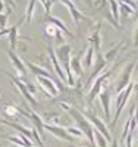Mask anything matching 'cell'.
I'll return each instance as SVG.
<instances>
[{"label":"cell","instance_id":"6da1fadb","mask_svg":"<svg viewBox=\"0 0 138 147\" xmlns=\"http://www.w3.org/2000/svg\"><path fill=\"white\" fill-rule=\"evenodd\" d=\"M71 52H72V49H71V46L69 44H62V46H59L56 50H55V53H56V57H57V60H59V63L63 66V71H69L71 69Z\"/></svg>","mask_w":138,"mask_h":147},{"label":"cell","instance_id":"7a4b0ae2","mask_svg":"<svg viewBox=\"0 0 138 147\" xmlns=\"http://www.w3.org/2000/svg\"><path fill=\"white\" fill-rule=\"evenodd\" d=\"M93 28V27H91ZM87 41L90 43V46L94 47L96 53H102V22H97L91 32L87 35Z\"/></svg>","mask_w":138,"mask_h":147},{"label":"cell","instance_id":"3957f363","mask_svg":"<svg viewBox=\"0 0 138 147\" xmlns=\"http://www.w3.org/2000/svg\"><path fill=\"white\" fill-rule=\"evenodd\" d=\"M134 68H135V62H131V63H128L127 66L123 68L120 77H119V80H118V82H116V91H118V93H120L122 90H125V88L128 87Z\"/></svg>","mask_w":138,"mask_h":147},{"label":"cell","instance_id":"277c9868","mask_svg":"<svg viewBox=\"0 0 138 147\" xmlns=\"http://www.w3.org/2000/svg\"><path fill=\"white\" fill-rule=\"evenodd\" d=\"M60 3L62 5H65L68 9H69V13H71V18H72V21H73V24L77 27H79V24H81V19H84V21H87V22H90L88 21V18H87L82 12L75 6V3L72 2V0H60Z\"/></svg>","mask_w":138,"mask_h":147},{"label":"cell","instance_id":"5b68a950","mask_svg":"<svg viewBox=\"0 0 138 147\" xmlns=\"http://www.w3.org/2000/svg\"><path fill=\"white\" fill-rule=\"evenodd\" d=\"M107 65H109V63L104 60V56H103L102 53H96V62L93 63L94 69H93L91 75H90V78H88V84H91L93 81H96V80H97V75H98V74L102 72Z\"/></svg>","mask_w":138,"mask_h":147},{"label":"cell","instance_id":"8992f818","mask_svg":"<svg viewBox=\"0 0 138 147\" xmlns=\"http://www.w3.org/2000/svg\"><path fill=\"white\" fill-rule=\"evenodd\" d=\"M7 56H9V59H10V62H12V65H13L15 66V69L21 74V75L22 77H25V75H27V66H25V63H24V60L13 52V50H10V49H9V52H7Z\"/></svg>","mask_w":138,"mask_h":147},{"label":"cell","instance_id":"52a82bcc","mask_svg":"<svg viewBox=\"0 0 138 147\" xmlns=\"http://www.w3.org/2000/svg\"><path fill=\"white\" fill-rule=\"evenodd\" d=\"M48 57H50V62H52V65H53V68H55V71H56V74L59 75V78L62 80V81H66V77H65V71H63V68H62V65L59 63V60H57V57H56V53H55V50L52 47L48 46Z\"/></svg>","mask_w":138,"mask_h":147},{"label":"cell","instance_id":"ba28073f","mask_svg":"<svg viewBox=\"0 0 138 147\" xmlns=\"http://www.w3.org/2000/svg\"><path fill=\"white\" fill-rule=\"evenodd\" d=\"M24 63H25V66H27L35 77H43V78H50V77H52V75H50V72L46 68H41L40 65L32 63V62H30V60H24Z\"/></svg>","mask_w":138,"mask_h":147},{"label":"cell","instance_id":"9c48e42d","mask_svg":"<svg viewBox=\"0 0 138 147\" xmlns=\"http://www.w3.org/2000/svg\"><path fill=\"white\" fill-rule=\"evenodd\" d=\"M46 21L48 22V24H52V25H55L57 30H60L63 34H66V35H69V38H75V35L66 28V25L63 22H62V19H59V18H55V16H52V15H46Z\"/></svg>","mask_w":138,"mask_h":147},{"label":"cell","instance_id":"30bf717a","mask_svg":"<svg viewBox=\"0 0 138 147\" xmlns=\"http://www.w3.org/2000/svg\"><path fill=\"white\" fill-rule=\"evenodd\" d=\"M22 21L24 19H21L19 21V24H22ZM19 24H16V25H13V27H10V30H9V44H10V50H16V46H18V40H19V37H18V27H19Z\"/></svg>","mask_w":138,"mask_h":147},{"label":"cell","instance_id":"8fae6325","mask_svg":"<svg viewBox=\"0 0 138 147\" xmlns=\"http://www.w3.org/2000/svg\"><path fill=\"white\" fill-rule=\"evenodd\" d=\"M37 81H38V82L43 85V90H44V91H48L52 96H55V94L57 93V90H56V85H55V82L52 81V78L37 77Z\"/></svg>","mask_w":138,"mask_h":147},{"label":"cell","instance_id":"7c38bea8","mask_svg":"<svg viewBox=\"0 0 138 147\" xmlns=\"http://www.w3.org/2000/svg\"><path fill=\"white\" fill-rule=\"evenodd\" d=\"M107 5L110 7V15L112 18L115 19L116 24H119V19H120V9H119V2L118 0H107ZM120 25V24H119Z\"/></svg>","mask_w":138,"mask_h":147},{"label":"cell","instance_id":"4fadbf2b","mask_svg":"<svg viewBox=\"0 0 138 147\" xmlns=\"http://www.w3.org/2000/svg\"><path fill=\"white\" fill-rule=\"evenodd\" d=\"M94 55H96V50L93 46H88L87 47V52H85V56H84V60H82V66L84 68H91L93 66V59H94Z\"/></svg>","mask_w":138,"mask_h":147},{"label":"cell","instance_id":"5bb4252c","mask_svg":"<svg viewBox=\"0 0 138 147\" xmlns=\"http://www.w3.org/2000/svg\"><path fill=\"white\" fill-rule=\"evenodd\" d=\"M82 62L79 60V57L78 56H73V57H71V71L75 74V75H82V65H81Z\"/></svg>","mask_w":138,"mask_h":147},{"label":"cell","instance_id":"9a60e30c","mask_svg":"<svg viewBox=\"0 0 138 147\" xmlns=\"http://www.w3.org/2000/svg\"><path fill=\"white\" fill-rule=\"evenodd\" d=\"M9 77H10V80H12V81L15 82V85H16V87H18V88L21 90V93H22V94H24L25 97H27L28 100H31V102H32V99H31V94H30V91L27 90V85H25V84H24V82H22L21 80H18L16 77L10 75V74H9Z\"/></svg>","mask_w":138,"mask_h":147},{"label":"cell","instance_id":"2e32d148","mask_svg":"<svg viewBox=\"0 0 138 147\" xmlns=\"http://www.w3.org/2000/svg\"><path fill=\"white\" fill-rule=\"evenodd\" d=\"M123 46V41H120L119 44H116L115 47H112L110 50H107L106 53H104V60L109 63V62H112V60H113L115 57H116V55H118V52L120 50V47Z\"/></svg>","mask_w":138,"mask_h":147},{"label":"cell","instance_id":"e0dca14e","mask_svg":"<svg viewBox=\"0 0 138 147\" xmlns=\"http://www.w3.org/2000/svg\"><path fill=\"white\" fill-rule=\"evenodd\" d=\"M38 0H30L28 5H27V10H25V21L28 24L32 21V16H34V10H35V5Z\"/></svg>","mask_w":138,"mask_h":147},{"label":"cell","instance_id":"ac0fdd59","mask_svg":"<svg viewBox=\"0 0 138 147\" xmlns=\"http://www.w3.org/2000/svg\"><path fill=\"white\" fill-rule=\"evenodd\" d=\"M119 9H120V12H122V13H125V15H128V16H134V15H135V10H134L132 7H129L128 5H123V3H119Z\"/></svg>","mask_w":138,"mask_h":147},{"label":"cell","instance_id":"d6986e66","mask_svg":"<svg viewBox=\"0 0 138 147\" xmlns=\"http://www.w3.org/2000/svg\"><path fill=\"white\" fill-rule=\"evenodd\" d=\"M38 2L43 5L44 10H46V15H50V10H52V6L56 0H38Z\"/></svg>","mask_w":138,"mask_h":147},{"label":"cell","instance_id":"ffe728a7","mask_svg":"<svg viewBox=\"0 0 138 147\" xmlns=\"http://www.w3.org/2000/svg\"><path fill=\"white\" fill-rule=\"evenodd\" d=\"M56 31H57V28H56L55 25H52V24H48V25L46 27V30H44V34H46L47 37H50V38H55Z\"/></svg>","mask_w":138,"mask_h":147},{"label":"cell","instance_id":"44dd1931","mask_svg":"<svg viewBox=\"0 0 138 147\" xmlns=\"http://www.w3.org/2000/svg\"><path fill=\"white\" fill-rule=\"evenodd\" d=\"M107 5V0H91V6L96 10H102Z\"/></svg>","mask_w":138,"mask_h":147},{"label":"cell","instance_id":"7402d4cb","mask_svg":"<svg viewBox=\"0 0 138 147\" xmlns=\"http://www.w3.org/2000/svg\"><path fill=\"white\" fill-rule=\"evenodd\" d=\"M100 99H102V103H103V106H104V110H106V113L109 115V93L107 91H104L102 96H100Z\"/></svg>","mask_w":138,"mask_h":147},{"label":"cell","instance_id":"603a6c76","mask_svg":"<svg viewBox=\"0 0 138 147\" xmlns=\"http://www.w3.org/2000/svg\"><path fill=\"white\" fill-rule=\"evenodd\" d=\"M9 13H10V9H7L6 13H0V30H6V22H7Z\"/></svg>","mask_w":138,"mask_h":147},{"label":"cell","instance_id":"cb8c5ba5","mask_svg":"<svg viewBox=\"0 0 138 147\" xmlns=\"http://www.w3.org/2000/svg\"><path fill=\"white\" fill-rule=\"evenodd\" d=\"M63 35H65V34L62 32L60 30H57V31H56V35H55V40H56V41H57V43H59L60 46H62V44H65V38H63Z\"/></svg>","mask_w":138,"mask_h":147},{"label":"cell","instance_id":"d4e9b609","mask_svg":"<svg viewBox=\"0 0 138 147\" xmlns=\"http://www.w3.org/2000/svg\"><path fill=\"white\" fill-rule=\"evenodd\" d=\"M3 3L6 5L7 9H10V7H12V10L16 9V2H15V0H3Z\"/></svg>","mask_w":138,"mask_h":147},{"label":"cell","instance_id":"484cf974","mask_svg":"<svg viewBox=\"0 0 138 147\" xmlns=\"http://www.w3.org/2000/svg\"><path fill=\"white\" fill-rule=\"evenodd\" d=\"M134 46L138 47V22H137V27L134 30Z\"/></svg>","mask_w":138,"mask_h":147},{"label":"cell","instance_id":"4316f807","mask_svg":"<svg viewBox=\"0 0 138 147\" xmlns=\"http://www.w3.org/2000/svg\"><path fill=\"white\" fill-rule=\"evenodd\" d=\"M9 30H10V28H6V30H0V38H2V37H5V35H9Z\"/></svg>","mask_w":138,"mask_h":147},{"label":"cell","instance_id":"83f0119b","mask_svg":"<svg viewBox=\"0 0 138 147\" xmlns=\"http://www.w3.org/2000/svg\"><path fill=\"white\" fill-rule=\"evenodd\" d=\"M5 7H6V5L3 3V0H0V13H3V10H5Z\"/></svg>","mask_w":138,"mask_h":147},{"label":"cell","instance_id":"f1b7e54d","mask_svg":"<svg viewBox=\"0 0 138 147\" xmlns=\"http://www.w3.org/2000/svg\"><path fill=\"white\" fill-rule=\"evenodd\" d=\"M137 12H138V0H137Z\"/></svg>","mask_w":138,"mask_h":147}]
</instances>
